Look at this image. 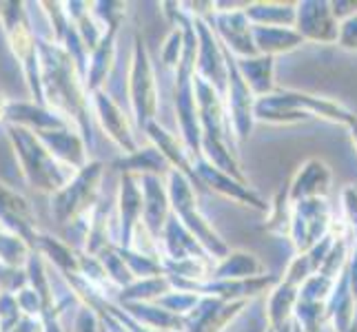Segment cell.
<instances>
[{"instance_id": "cell-21", "label": "cell", "mask_w": 357, "mask_h": 332, "mask_svg": "<svg viewBox=\"0 0 357 332\" xmlns=\"http://www.w3.org/2000/svg\"><path fill=\"white\" fill-rule=\"evenodd\" d=\"M144 133L149 135V140L153 142L155 149L162 153V157L169 162L171 168L180 171L184 177H189L191 184H200L195 177V168H193V155L189 153L187 144L180 142L176 135H171L167 129H162L158 122H149L144 127Z\"/></svg>"}, {"instance_id": "cell-43", "label": "cell", "mask_w": 357, "mask_h": 332, "mask_svg": "<svg viewBox=\"0 0 357 332\" xmlns=\"http://www.w3.org/2000/svg\"><path fill=\"white\" fill-rule=\"evenodd\" d=\"M20 308L14 292H0V332H9L20 322Z\"/></svg>"}, {"instance_id": "cell-35", "label": "cell", "mask_w": 357, "mask_h": 332, "mask_svg": "<svg viewBox=\"0 0 357 332\" xmlns=\"http://www.w3.org/2000/svg\"><path fill=\"white\" fill-rule=\"evenodd\" d=\"M96 260L100 262L102 270H105V275L109 279V284H114L116 288H127L129 284H133V275L129 273V268L127 264L122 262V257L118 253V248L112 244V246H105V248L96 255Z\"/></svg>"}, {"instance_id": "cell-45", "label": "cell", "mask_w": 357, "mask_h": 332, "mask_svg": "<svg viewBox=\"0 0 357 332\" xmlns=\"http://www.w3.org/2000/svg\"><path fill=\"white\" fill-rule=\"evenodd\" d=\"M340 49L344 52L357 54V14H353L351 18L340 22V31H337V42Z\"/></svg>"}, {"instance_id": "cell-9", "label": "cell", "mask_w": 357, "mask_h": 332, "mask_svg": "<svg viewBox=\"0 0 357 332\" xmlns=\"http://www.w3.org/2000/svg\"><path fill=\"white\" fill-rule=\"evenodd\" d=\"M333 208L328 204V198H309L293 204L291 215V235L295 251L306 253L322 239L333 224Z\"/></svg>"}, {"instance_id": "cell-18", "label": "cell", "mask_w": 357, "mask_h": 332, "mask_svg": "<svg viewBox=\"0 0 357 332\" xmlns=\"http://www.w3.org/2000/svg\"><path fill=\"white\" fill-rule=\"evenodd\" d=\"M142 219V193L138 175L122 173L120 177V191H118V248H127L131 242L133 228Z\"/></svg>"}, {"instance_id": "cell-51", "label": "cell", "mask_w": 357, "mask_h": 332, "mask_svg": "<svg viewBox=\"0 0 357 332\" xmlns=\"http://www.w3.org/2000/svg\"><path fill=\"white\" fill-rule=\"evenodd\" d=\"M5 109H7V97L0 93V120H5Z\"/></svg>"}, {"instance_id": "cell-39", "label": "cell", "mask_w": 357, "mask_h": 332, "mask_svg": "<svg viewBox=\"0 0 357 332\" xmlns=\"http://www.w3.org/2000/svg\"><path fill=\"white\" fill-rule=\"evenodd\" d=\"M200 301V294L189 292V290H171L167 294H162L160 299H155L153 303L160 306L162 310L171 313V315H178V317H187L195 306Z\"/></svg>"}, {"instance_id": "cell-44", "label": "cell", "mask_w": 357, "mask_h": 332, "mask_svg": "<svg viewBox=\"0 0 357 332\" xmlns=\"http://www.w3.org/2000/svg\"><path fill=\"white\" fill-rule=\"evenodd\" d=\"M14 294H16V301H18V308H20V313H22L24 317H40V315H43L45 306H43V301H40L38 294H36L29 286L20 288V290L14 292Z\"/></svg>"}, {"instance_id": "cell-7", "label": "cell", "mask_w": 357, "mask_h": 332, "mask_svg": "<svg viewBox=\"0 0 357 332\" xmlns=\"http://www.w3.org/2000/svg\"><path fill=\"white\" fill-rule=\"evenodd\" d=\"M129 100H131L135 125L144 129L149 122H153L158 113V82H155L149 52H146L140 35H135L133 40L131 69H129Z\"/></svg>"}, {"instance_id": "cell-50", "label": "cell", "mask_w": 357, "mask_h": 332, "mask_svg": "<svg viewBox=\"0 0 357 332\" xmlns=\"http://www.w3.org/2000/svg\"><path fill=\"white\" fill-rule=\"evenodd\" d=\"M347 129H349V135H351V140H353V144H355V149H357V116L349 122L347 125Z\"/></svg>"}, {"instance_id": "cell-49", "label": "cell", "mask_w": 357, "mask_h": 332, "mask_svg": "<svg viewBox=\"0 0 357 332\" xmlns=\"http://www.w3.org/2000/svg\"><path fill=\"white\" fill-rule=\"evenodd\" d=\"M9 332H45L40 317H20V322L11 328Z\"/></svg>"}, {"instance_id": "cell-37", "label": "cell", "mask_w": 357, "mask_h": 332, "mask_svg": "<svg viewBox=\"0 0 357 332\" xmlns=\"http://www.w3.org/2000/svg\"><path fill=\"white\" fill-rule=\"evenodd\" d=\"M118 248V246H116ZM122 262L127 264L129 273L133 275V279H149V277H160L165 275V268L160 260H153V257H146L140 253H133L129 248H118Z\"/></svg>"}, {"instance_id": "cell-20", "label": "cell", "mask_w": 357, "mask_h": 332, "mask_svg": "<svg viewBox=\"0 0 357 332\" xmlns=\"http://www.w3.org/2000/svg\"><path fill=\"white\" fill-rule=\"evenodd\" d=\"M331 182H333V173H331L326 162L317 157L306 159L289 184V200L291 204H295L309 198H326L331 191Z\"/></svg>"}, {"instance_id": "cell-27", "label": "cell", "mask_w": 357, "mask_h": 332, "mask_svg": "<svg viewBox=\"0 0 357 332\" xmlns=\"http://www.w3.org/2000/svg\"><path fill=\"white\" fill-rule=\"evenodd\" d=\"M262 275H266V266L253 253L229 251L222 260L213 264L208 279H251Z\"/></svg>"}, {"instance_id": "cell-23", "label": "cell", "mask_w": 357, "mask_h": 332, "mask_svg": "<svg viewBox=\"0 0 357 332\" xmlns=\"http://www.w3.org/2000/svg\"><path fill=\"white\" fill-rule=\"evenodd\" d=\"M5 120H9V125L29 129L33 133L54 131V129H69L71 127L65 118H60L58 113H54L52 109H47L43 104H29V102H7Z\"/></svg>"}, {"instance_id": "cell-26", "label": "cell", "mask_w": 357, "mask_h": 332, "mask_svg": "<svg viewBox=\"0 0 357 332\" xmlns=\"http://www.w3.org/2000/svg\"><path fill=\"white\" fill-rule=\"evenodd\" d=\"M116 31L118 29H107L102 42L89 54V60H87L89 65H87V73H84V87H87V91H91V93L102 89V84L107 82L109 73H112V69H114Z\"/></svg>"}, {"instance_id": "cell-12", "label": "cell", "mask_w": 357, "mask_h": 332, "mask_svg": "<svg viewBox=\"0 0 357 332\" xmlns=\"http://www.w3.org/2000/svg\"><path fill=\"white\" fill-rule=\"evenodd\" d=\"M293 29L302 35L304 42L335 45L340 22L335 20L331 3L326 0H302V3H295Z\"/></svg>"}, {"instance_id": "cell-16", "label": "cell", "mask_w": 357, "mask_h": 332, "mask_svg": "<svg viewBox=\"0 0 357 332\" xmlns=\"http://www.w3.org/2000/svg\"><path fill=\"white\" fill-rule=\"evenodd\" d=\"M0 226L14 232L22 242H27L29 248L33 251V239L36 232H38L33 208L20 193L9 189L3 182H0Z\"/></svg>"}, {"instance_id": "cell-36", "label": "cell", "mask_w": 357, "mask_h": 332, "mask_svg": "<svg viewBox=\"0 0 357 332\" xmlns=\"http://www.w3.org/2000/svg\"><path fill=\"white\" fill-rule=\"evenodd\" d=\"M293 322L302 332H322L324 324L328 322L326 317V303L319 301H300L295 303Z\"/></svg>"}, {"instance_id": "cell-1", "label": "cell", "mask_w": 357, "mask_h": 332, "mask_svg": "<svg viewBox=\"0 0 357 332\" xmlns=\"http://www.w3.org/2000/svg\"><path fill=\"white\" fill-rule=\"evenodd\" d=\"M38 65H40V89L45 106L65 118L69 125L82 133L84 142L91 138L89 133V91L84 87L78 69L63 45L38 40Z\"/></svg>"}, {"instance_id": "cell-55", "label": "cell", "mask_w": 357, "mask_h": 332, "mask_svg": "<svg viewBox=\"0 0 357 332\" xmlns=\"http://www.w3.org/2000/svg\"><path fill=\"white\" fill-rule=\"evenodd\" d=\"M322 332H324V330H322Z\"/></svg>"}, {"instance_id": "cell-17", "label": "cell", "mask_w": 357, "mask_h": 332, "mask_svg": "<svg viewBox=\"0 0 357 332\" xmlns=\"http://www.w3.org/2000/svg\"><path fill=\"white\" fill-rule=\"evenodd\" d=\"M138 184H140V193H142V219L140 221L158 239L167 224V219L171 217L167 187H165L162 177H158V175H140Z\"/></svg>"}, {"instance_id": "cell-31", "label": "cell", "mask_w": 357, "mask_h": 332, "mask_svg": "<svg viewBox=\"0 0 357 332\" xmlns=\"http://www.w3.org/2000/svg\"><path fill=\"white\" fill-rule=\"evenodd\" d=\"M116 168L122 171V173H127V175H138V177L140 175L162 177L171 171L169 162L162 157V153L155 149V146H146V149H138V151L125 155L116 162Z\"/></svg>"}, {"instance_id": "cell-46", "label": "cell", "mask_w": 357, "mask_h": 332, "mask_svg": "<svg viewBox=\"0 0 357 332\" xmlns=\"http://www.w3.org/2000/svg\"><path fill=\"white\" fill-rule=\"evenodd\" d=\"M342 211H344V221L347 226L355 232L357 230V187H344L340 193Z\"/></svg>"}, {"instance_id": "cell-53", "label": "cell", "mask_w": 357, "mask_h": 332, "mask_svg": "<svg viewBox=\"0 0 357 332\" xmlns=\"http://www.w3.org/2000/svg\"><path fill=\"white\" fill-rule=\"evenodd\" d=\"M293 332H302V330H300L298 326H295V322H293Z\"/></svg>"}, {"instance_id": "cell-34", "label": "cell", "mask_w": 357, "mask_h": 332, "mask_svg": "<svg viewBox=\"0 0 357 332\" xmlns=\"http://www.w3.org/2000/svg\"><path fill=\"white\" fill-rule=\"evenodd\" d=\"M268 217L264 228L268 232H273L278 237H287L291 235V215H293V204L289 200V187L280 189L278 195L273 198V202L268 204Z\"/></svg>"}, {"instance_id": "cell-33", "label": "cell", "mask_w": 357, "mask_h": 332, "mask_svg": "<svg viewBox=\"0 0 357 332\" xmlns=\"http://www.w3.org/2000/svg\"><path fill=\"white\" fill-rule=\"evenodd\" d=\"M174 286L167 275L160 277H149V279H135L133 284H129L127 288H122L118 294L120 303H138V301H155L162 294L171 292Z\"/></svg>"}, {"instance_id": "cell-14", "label": "cell", "mask_w": 357, "mask_h": 332, "mask_svg": "<svg viewBox=\"0 0 357 332\" xmlns=\"http://www.w3.org/2000/svg\"><path fill=\"white\" fill-rule=\"evenodd\" d=\"M91 106L96 111V118L100 122L102 131L109 135L122 153H133L138 151V144H135L133 131H131V122L129 116H125V111L120 109V104L114 100L107 91H93L91 93Z\"/></svg>"}, {"instance_id": "cell-47", "label": "cell", "mask_w": 357, "mask_h": 332, "mask_svg": "<svg viewBox=\"0 0 357 332\" xmlns=\"http://www.w3.org/2000/svg\"><path fill=\"white\" fill-rule=\"evenodd\" d=\"M73 332H100V326H98V315L82 306L78 317H76V324H73Z\"/></svg>"}, {"instance_id": "cell-19", "label": "cell", "mask_w": 357, "mask_h": 332, "mask_svg": "<svg viewBox=\"0 0 357 332\" xmlns=\"http://www.w3.org/2000/svg\"><path fill=\"white\" fill-rule=\"evenodd\" d=\"M33 133V131H31ZM36 138L43 142L45 149L52 153L60 164H65L73 171L87 166V146L84 138L78 131L69 129H54V131H38Z\"/></svg>"}, {"instance_id": "cell-2", "label": "cell", "mask_w": 357, "mask_h": 332, "mask_svg": "<svg viewBox=\"0 0 357 332\" xmlns=\"http://www.w3.org/2000/svg\"><path fill=\"white\" fill-rule=\"evenodd\" d=\"M253 118L255 122H264V125H300V122L311 118H319L347 127L355 113L342 102L328 100L322 95L293 89H275L268 95L255 97Z\"/></svg>"}, {"instance_id": "cell-42", "label": "cell", "mask_w": 357, "mask_h": 332, "mask_svg": "<svg viewBox=\"0 0 357 332\" xmlns=\"http://www.w3.org/2000/svg\"><path fill=\"white\" fill-rule=\"evenodd\" d=\"M313 273H315V268H313V264H311V260H309V255H306V253H300V255H295V257H293V262L289 264L287 273H284V277H282V279H284L287 284H293V286H298V288H300Z\"/></svg>"}, {"instance_id": "cell-54", "label": "cell", "mask_w": 357, "mask_h": 332, "mask_svg": "<svg viewBox=\"0 0 357 332\" xmlns=\"http://www.w3.org/2000/svg\"><path fill=\"white\" fill-rule=\"evenodd\" d=\"M266 332H275V330H271V328H266Z\"/></svg>"}, {"instance_id": "cell-41", "label": "cell", "mask_w": 357, "mask_h": 332, "mask_svg": "<svg viewBox=\"0 0 357 332\" xmlns=\"http://www.w3.org/2000/svg\"><path fill=\"white\" fill-rule=\"evenodd\" d=\"M182 49H184V35H182V24H178V27L169 33V38L162 45V52H160L167 69H178L180 58H182Z\"/></svg>"}, {"instance_id": "cell-5", "label": "cell", "mask_w": 357, "mask_h": 332, "mask_svg": "<svg viewBox=\"0 0 357 332\" xmlns=\"http://www.w3.org/2000/svg\"><path fill=\"white\" fill-rule=\"evenodd\" d=\"M0 22H3L9 47L27 76L33 100L45 106L40 89V65H38V38L33 35L27 11L22 3H0Z\"/></svg>"}, {"instance_id": "cell-15", "label": "cell", "mask_w": 357, "mask_h": 332, "mask_svg": "<svg viewBox=\"0 0 357 332\" xmlns=\"http://www.w3.org/2000/svg\"><path fill=\"white\" fill-rule=\"evenodd\" d=\"M249 301H222L218 297H200L198 306L184 317L187 332H225L244 313Z\"/></svg>"}, {"instance_id": "cell-52", "label": "cell", "mask_w": 357, "mask_h": 332, "mask_svg": "<svg viewBox=\"0 0 357 332\" xmlns=\"http://www.w3.org/2000/svg\"><path fill=\"white\" fill-rule=\"evenodd\" d=\"M347 332H357V315H355V319H353V324L349 326V330Z\"/></svg>"}, {"instance_id": "cell-32", "label": "cell", "mask_w": 357, "mask_h": 332, "mask_svg": "<svg viewBox=\"0 0 357 332\" xmlns=\"http://www.w3.org/2000/svg\"><path fill=\"white\" fill-rule=\"evenodd\" d=\"M244 16L251 24L260 27H291L295 24L293 3H251L244 5Z\"/></svg>"}, {"instance_id": "cell-3", "label": "cell", "mask_w": 357, "mask_h": 332, "mask_svg": "<svg viewBox=\"0 0 357 332\" xmlns=\"http://www.w3.org/2000/svg\"><path fill=\"white\" fill-rule=\"evenodd\" d=\"M9 142L14 146L18 164L24 180L31 189H38L43 193H58L65 184L76 175V171L60 164L58 159L49 153L43 142L36 138V133L29 129H22L16 125L7 127Z\"/></svg>"}, {"instance_id": "cell-28", "label": "cell", "mask_w": 357, "mask_h": 332, "mask_svg": "<svg viewBox=\"0 0 357 332\" xmlns=\"http://www.w3.org/2000/svg\"><path fill=\"white\" fill-rule=\"evenodd\" d=\"M355 315H357V303L353 299V292L349 286L347 268H344V273L337 277L335 288L326 301V317H328V322L333 324L335 332H347L349 326L353 324Z\"/></svg>"}, {"instance_id": "cell-22", "label": "cell", "mask_w": 357, "mask_h": 332, "mask_svg": "<svg viewBox=\"0 0 357 332\" xmlns=\"http://www.w3.org/2000/svg\"><path fill=\"white\" fill-rule=\"evenodd\" d=\"M160 237H162V246H165V260H171V262H180V260H208L213 262L211 257L204 253V248L198 244L191 232L182 226V221L171 213V217L167 219V224L160 232ZM158 237V239H160Z\"/></svg>"}, {"instance_id": "cell-48", "label": "cell", "mask_w": 357, "mask_h": 332, "mask_svg": "<svg viewBox=\"0 0 357 332\" xmlns=\"http://www.w3.org/2000/svg\"><path fill=\"white\" fill-rule=\"evenodd\" d=\"M331 11L337 22L351 18L353 14H357V3L355 0H337V3H331Z\"/></svg>"}, {"instance_id": "cell-24", "label": "cell", "mask_w": 357, "mask_h": 332, "mask_svg": "<svg viewBox=\"0 0 357 332\" xmlns=\"http://www.w3.org/2000/svg\"><path fill=\"white\" fill-rule=\"evenodd\" d=\"M251 35L257 54L271 58L291 54L302 45H306L302 35L291 27H260V24H251Z\"/></svg>"}, {"instance_id": "cell-13", "label": "cell", "mask_w": 357, "mask_h": 332, "mask_svg": "<svg viewBox=\"0 0 357 332\" xmlns=\"http://www.w3.org/2000/svg\"><path fill=\"white\" fill-rule=\"evenodd\" d=\"M193 168H195V177H198V182L208 187L213 193L222 195V198L236 202V204L255 208V211H260V213L268 211V204L251 189V184H242L236 177L222 173V171L215 168L213 164H208L202 155L193 159Z\"/></svg>"}, {"instance_id": "cell-25", "label": "cell", "mask_w": 357, "mask_h": 332, "mask_svg": "<svg viewBox=\"0 0 357 332\" xmlns=\"http://www.w3.org/2000/svg\"><path fill=\"white\" fill-rule=\"evenodd\" d=\"M236 67L255 97L268 95L278 89L275 87V58H271V56L236 58Z\"/></svg>"}, {"instance_id": "cell-29", "label": "cell", "mask_w": 357, "mask_h": 332, "mask_svg": "<svg viewBox=\"0 0 357 332\" xmlns=\"http://www.w3.org/2000/svg\"><path fill=\"white\" fill-rule=\"evenodd\" d=\"M33 251L40 253L45 257V262L54 264L60 273L65 277L69 275H78L80 273V266H78V253L67 246L65 242H60L47 232H36V239H33Z\"/></svg>"}, {"instance_id": "cell-6", "label": "cell", "mask_w": 357, "mask_h": 332, "mask_svg": "<svg viewBox=\"0 0 357 332\" xmlns=\"http://www.w3.org/2000/svg\"><path fill=\"white\" fill-rule=\"evenodd\" d=\"M100 182H102V164L89 162L76 171L63 189L52 195V213L60 224H71L93 211L100 198Z\"/></svg>"}, {"instance_id": "cell-38", "label": "cell", "mask_w": 357, "mask_h": 332, "mask_svg": "<svg viewBox=\"0 0 357 332\" xmlns=\"http://www.w3.org/2000/svg\"><path fill=\"white\" fill-rule=\"evenodd\" d=\"M349 257H351V242H349V237L335 239L333 248L328 251L326 260L322 262V266H319L317 273L337 281V277L344 273V268H347V264H349Z\"/></svg>"}, {"instance_id": "cell-8", "label": "cell", "mask_w": 357, "mask_h": 332, "mask_svg": "<svg viewBox=\"0 0 357 332\" xmlns=\"http://www.w3.org/2000/svg\"><path fill=\"white\" fill-rule=\"evenodd\" d=\"M225 60H227V87L222 93V100H225L227 118H229V129H231L233 140L238 144H244L249 140L253 125H255V118H253L255 95L249 89V84L242 80L240 71L236 67V58H233L227 49H225Z\"/></svg>"}, {"instance_id": "cell-40", "label": "cell", "mask_w": 357, "mask_h": 332, "mask_svg": "<svg viewBox=\"0 0 357 332\" xmlns=\"http://www.w3.org/2000/svg\"><path fill=\"white\" fill-rule=\"evenodd\" d=\"M335 288V279H328L319 273H313L309 279L304 281L298 290V299L300 301H319V303H326L331 292Z\"/></svg>"}, {"instance_id": "cell-30", "label": "cell", "mask_w": 357, "mask_h": 332, "mask_svg": "<svg viewBox=\"0 0 357 332\" xmlns=\"http://www.w3.org/2000/svg\"><path fill=\"white\" fill-rule=\"evenodd\" d=\"M298 286L287 284L280 277L278 286L268 292V303H266V328L278 330L293 319L295 303H298Z\"/></svg>"}, {"instance_id": "cell-10", "label": "cell", "mask_w": 357, "mask_h": 332, "mask_svg": "<svg viewBox=\"0 0 357 332\" xmlns=\"http://www.w3.org/2000/svg\"><path fill=\"white\" fill-rule=\"evenodd\" d=\"M195 38H198V54H195V76L208 82L222 95L227 87V60L225 49L220 45L218 35L202 18H191Z\"/></svg>"}, {"instance_id": "cell-4", "label": "cell", "mask_w": 357, "mask_h": 332, "mask_svg": "<svg viewBox=\"0 0 357 332\" xmlns=\"http://www.w3.org/2000/svg\"><path fill=\"white\" fill-rule=\"evenodd\" d=\"M165 187L169 195L171 213L182 221V226L187 228L195 239H198V244L213 262L222 260L229 253V246L218 235L215 228L208 224V219L198 211V206H195L198 202H195V191H193L191 180L184 177L180 171L171 168L165 175Z\"/></svg>"}, {"instance_id": "cell-11", "label": "cell", "mask_w": 357, "mask_h": 332, "mask_svg": "<svg viewBox=\"0 0 357 332\" xmlns=\"http://www.w3.org/2000/svg\"><path fill=\"white\" fill-rule=\"evenodd\" d=\"M202 20L213 29L220 45H222L231 56H236V58L260 56L253 45L251 22L244 16V7L242 9H215L211 16Z\"/></svg>"}]
</instances>
